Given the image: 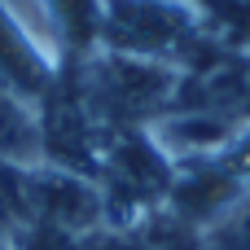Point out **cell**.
I'll use <instances>...</instances> for the list:
<instances>
[{"label": "cell", "mask_w": 250, "mask_h": 250, "mask_svg": "<svg viewBox=\"0 0 250 250\" xmlns=\"http://www.w3.org/2000/svg\"><path fill=\"white\" fill-rule=\"evenodd\" d=\"M198 40V13L180 0H101L97 48L171 66L189 57Z\"/></svg>", "instance_id": "1"}, {"label": "cell", "mask_w": 250, "mask_h": 250, "mask_svg": "<svg viewBox=\"0 0 250 250\" xmlns=\"http://www.w3.org/2000/svg\"><path fill=\"white\" fill-rule=\"evenodd\" d=\"M57 66L44 57V48L22 31V22L0 4V83L9 92H18L26 105H40V97L48 92Z\"/></svg>", "instance_id": "2"}, {"label": "cell", "mask_w": 250, "mask_h": 250, "mask_svg": "<svg viewBox=\"0 0 250 250\" xmlns=\"http://www.w3.org/2000/svg\"><path fill=\"white\" fill-rule=\"evenodd\" d=\"M0 163H40V119L18 92L0 83Z\"/></svg>", "instance_id": "3"}, {"label": "cell", "mask_w": 250, "mask_h": 250, "mask_svg": "<svg viewBox=\"0 0 250 250\" xmlns=\"http://www.w3.org/2000/svg\"><path fill=\"white\" fill-rule=\"evenodd\" d=\"M224 163L233 167V176H237L242 185H250V127L233 136V145L224 149Z\"/></svg>", "instance_id": "4"}]
</instances>
